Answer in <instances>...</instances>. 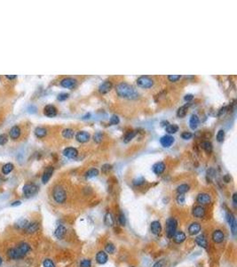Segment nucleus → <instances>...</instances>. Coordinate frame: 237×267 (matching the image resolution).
I'll return each mask as SVG.
<instances>
[{
    "label": "nucleus",
    "instance_id": "obj_20",
    "mask_svg": "<svg viewBox=\"0 0 237 267\" xmlns=\"http://www.w3.org/2000/svg\"><path fill=\"white\" fill-rule=\"evenodd\" d=\"M108 254L105 251H99L96 255V262L99 265H104L108 262Z\"/></svg>",
    "mask_w": 237,
    "mask_h": 267
},
{
    "label": "nucleus",
    "instance_id": "obj_3",
    "mask_svg": "<svg viewBox=\"0 0 237 267\" xmlns=\"http://www.w3.org/2000/svg\"><path fill=\"white\" fill-rule=\"evenodd\" d=\"M178 222L175 218L170 217L166 221V236L169 239H172L174 233L177 231Z\"/></svg>",
    "mask_w": 237,
    "mask_h": 267
},
{
    "label": "nucleus",
    "instance_id": "obj_34",
    "mask_svg": "<svg viewBox=\"0 0 237 267\" xmlns=\"http://www.w3.org/2000/svg\"><path fill=\"white\" fill-rule=\"evenodd\" d=\"M62 136L66 139H71L74 136V130L71 128H65L62 130Z\"/></svg>",
    "mask_w": 237,
    "mask_h": 267
},
{
    "label": "nucleus",
    "instance_id": "obj_10",
    "mask_svg": "<svg viewBox=\"0 0 237 267\" xmlns=\"http://www.w3.org/2000/svg\"><path fill=\"white\" fill-rule=\"evenodd\" d=\"M196 201L201 204V205H207L209 203H210L211 201V198L210 194L206 193V192H202V193H199L197 195V198H196Z\"/></svg>",
    "mask_w": 237,
    "mask_h": 267
},
{
    "label": "nucleus",
    "instance_id": "obj_12",
    "mask_svg": "<svg viewBox=\"0 0 237 267\" xmlns=\"http://www.w3.org/2000/svg\"><path fill=\"white\" fill-rule=\"evenodd\" d=\"M16 249H17V251L19 252V254L20 255V256H21V257H24L25 255H26L27 253H29L31 249H30V246L28 243H26V242H21V243H20V244L18 245V247L16 248Z\"/></svg>",
    "mask_w": 237,
    "mask_h": 267
},
{
    "label": "nucleus",
    "instance_id": "obj_5",
    "mask_svg": "<svg viewBox=\"0 0 237 267\" xmlns=\"http://www.w3.org/2000/svg\"><path fill=\"white\" fill-rule=\"evenodd\" d=\"M22 191H23V194L26 196L27 198H30V197H33L35 194L37 193L38 187L34 183H26L23 186Z\"/></svg>",
    "mask_w": 237,
    "mask_h": 267
},
{
    "label": "nucleus",
    "instance_id": "obj_29",
    "mask_svg": "<svg viewBox=\"0 0 237 267\" xmlns=\"http://www.w3.org/2000/svg\"><path fill=\"white\" fill-rule=\"evenodd\" d=\"M114 223H115V221H114V217H113V215H111V213L106 214V215H105V217H104V224H105L107 226L111 227V226L114 225Z\"/></svg>",
    "mask_w": 237,
    "mask_h": 267
},
{
    "label": "nucleus",
    "instance_id": "obj_37",
    "mask_svg": "<svg viewBox=\"0 0 237 267\" xmlns=\"http://www.w3.org/2000/svg\"><path fill=\"white\" fill-rule=\"evenodd\" d=\"M165 131L168 134H175L179 131V126L176 124H170L166 126L165 127Z\"/></svg>",
    "mask_w": 237,
    "mask_h": 267
},
{
    "label": "nucleus",
    "instance_id": "obj_17",
    "mask_svg": "<svg viewBox=\"0 0 237 267\" xmlns=\"http://www.w3.org/2000/svg\"><path fill=\"white\" fill-rule=\"evenodd\" d=\"M152 169H153V172H154L155 175H157V176L162 175V174L164 172V170H165V164H164V162H162V161L156 162V163L153 166Z\"/></svg>",
    "mask_w": 237,
    "mask_h": 267
},
{
    "label": "nucleus",
    "instance_id": "obj_50",
    "mask_svg": "<svg viewBox=\"0 0 237 267\" xmlns=\"http://www.w3.org/2000/svg\"><path fill=\"white\" fill-rule=\"evenodd\" d=\"M119 121H120V119H119L118 116H117V115H112V117L110 118V120H109L111 125H117Z\"/></svg>",
    "mask_w": 237,
    "mask_h": 267
},
{
    "label": "nucleus",
    "instance_id": "obj_38",
    "mask_svg": "<svg viewBox=\"0 0 237 267\" xmlns=\"http://www.w3.org/2000/svg\"><path fill=\"white\" fill-rule=\"evenodd\" d=\"M105 250H106V252L108 254H114L115 251H116V247H115V245L113 243L108 242L105 246Z\"/></svg>",
    "mask_w": 237,
    "mask_h": 267
},
{
    "label": "nucleus",
    "instance_id": "obj_9",
    "mask_svg": "<svg viewBox=\"0 0 237 267\" xmlns=\"http://www.w3.org/2000/svg\"><path fill=\"white\" fill-rule=\"evenodd\" d=\"M62 154L68 159H75L78 155V151L74 147H67L63 150Z\"/></svg>",
    "mask_w": 237,
    "mask_h": 267
},
{
    "label": "nucleus",
    "instance_id": "obj_53",
    "mask_svg": "<svg viewBox=\"0 0 237 267\" xmlns=\"http://www.w3.org/2000/svg\"><path fill=\"white\" fill-rule=\"evenodd\" d=\"M192 136H193V135H192V133H190V132H183V133L181 134V137H182V139H184V140H189V139L192 138Z\"/></svg>",
    "mask_w": 237,
    "mask_h": 267
},
{
    "label": "nucleus",
    "instance_id": "obj_52",
    "mask_svg": "<svg viewBox=\"0 0 237 267\" xmlns=\"http://www.w3.org/2000/svg\"><path fill=\"white\" fill-rule=\"evenodd\" d=\"M180 78H181L180 75H170V76H168V79H169L170 82H176Z\"/></svg>",
    "mask_w": 237,
    "mask_h": 267
},
{
    "label": "nucleus",
    "instance_id": "obj_13",
    "mask_svg": "<svg viewBox=\"0 0 237 267\" xmlns=\"http://www.w3.org/2000/svg\"><path fill=\"white\" fill-rule=\"evenodd\" d=\"M53 171H54V168L51 166L47 167L45 169V171L43 173V176H42V182H43V183H48V181L50 180V178L51 177V176L53 174Z\"/></svg>",
    "mask_w": 237,
    "mask_h": 267
},
{
    "label": "nucleus",
    "instance_id": "obj_27",
    "mask_svg": "<svg viewBox=\"0 0 237 267\" xmlns=\"http://www.w3.org/2000/svg\"><path fill=\"white\" fill-rule=\"evenodd\" d=\"M7 256H9V258H11V259H13V260H16V259H20V258H22V257L20 256V255L19 254V252L17 251L16 248H15V249L12 248V249H8V251H7Z\"/></svg>",
    "mask_w": 237,
    "mask_h": 267
},
{
    "label": "nucleus",
    "instance_id": "obj_21",
    "mask_svg": "<svg viewBox=\"0 0 237 267\" xmlns=\"http://www.w3.org/2000/svg\"><path fill=\"white\" fill-rule=\"evenodd\" d=\"M112 82L108 81V80H106L104 82H102L101 84L100 85L99 87V92L104 94H107L108 92H109L111 88H112Z\"/></svg>",
    "mask_w": 237,
    "mask_h": 267
},
{
    "label": "nucleus",
    "instance_id": "obj_11",
    "mask_svg": "<svg viewBox=\"0 0 237 267\" xmlns=\"http://www.w3.org/2000/svg\"><path fill=\"white\" fill-rule=\"evenodd\" d=\"M186 234H185L184 231H176V232L174 233L173 237H172V240H173V241H174L176 244H181V243H183V242L186 240Z\"/></svg>",
    "mask_w": 237,
    "mask_h": 267
},
{
    "label": "nucleus",
    "instance_id": "obj_57",
    "mask_svg": "<svg viewBox=\"0 0 237 267\" xmlns=\"http://www.w3.org/2000/svg\"><path fill=\"white\" fill-rule=\"evenodd\" d=\"M232 199H233V203H234V206H235V207H236V205H237V193H236V192H235V193L233 194V197H232Z\"/></svg>",
    "mask_w": 237,
    "mask_h": 267
},
{
    "label": "nucleus",
    "instance_id": "obj_43",
    "mask_svg": "<svg viewBox=\"0 0 237 267\" xmlns=\"http://www.w3.org/2000/svg\"><path fill=\"white\" fill-rule=\"evenodd\" d=\"M225 139V131L223 129H220L217 134V141L219 142H222Z\"/></svg>",
    "mask_w": 237,
    "mask_h": 267
},
{
    "label": "nucleus",
    "instance_id": "obj_23",
    "mask_svg": "<svg viewBox=\"0 0 237 267\" xmlns=\"http://www.w3.org/2000/svg\"><path fill=\"white\" fill-rule=\"evenodd\" d=\"M151 232L154 235H159L162 231V225L159 221H153L150 224Z\"/></svg>",
    "mask_w": 237,
    "mask_h": 267
},
{
    "label": "nucleus",
    "instance_id": "obj_28",
    "mask_svg": "<svg viewBox=\"0 0 237 267\" xmlns=\"http://www.w3.org/2000/svg\"><path fill=\"white\" fill-rule=\"evenodd\" d=\"M47 134V130L46 128L43 127V126H37L35 129V135L37 138H44Z\"/></svg>",
    "mask_w": 237,
    "mask_h": 267
},
{
    "label": "nucleus",
    "instance_id": "obj_54",
    "mask_svg": "<svg viewBox=\"0 0 237 267\" xmlns=\"http://www.w3.org/2000/svg\"><path fill=\"white\" fill-rule=\"evenodd\" d=\"M226 221H227L228 224H230L232 223V221L235 218V217L234 216V215L231 213V212H226Z\"/></svg>",
    "mask_w": 237,
    "mask_h": 267
},
{
    "label": "nucleus",
    "instance_id": "obj_63",
    "mask_svg": "<svg viewBox=\"0 0 237 267\" xmlns=\"http://www.w3.org/2000/svg\"><path fill=\"white\" fill-rule=\"evenodd\" d=\"M0 79H1V78H0Z\"/></svg>",
    "mask_w": 237,
    "mask_h": 267
},
{
    "label": "nucleus",
    "instance_id": "obj_60",
    "mask_svg": "<svg viewBox=\"0 0 237 267\" xmlns=\"http://www.w3.org/2000/svg\"><path fill=\"white\" fill-rule=\"evenodd\" d=\"M226 107H223V108H221V109H220V113H219V115H221L222 113H225V112H226Z\"/></svg>",
    "mask_w": 237,
    "mask_h": 267
},
{
    "label": "nucleus",
    "instance_id": "obj_19",
    "mask_svg": "<svg viewBox=\"0 0 237 267\" xmlns=\"http://www.w3.org/2000/svg\"><path fill=\"white\" fill-rule=\"evenodd\" d=\"M44 114L49 118L55 117L57 115V109H56V107L51 105V104H48L44 108Z\"/></svg>",
    "mask_w": 237,
    "mask_h": 267
},
{
    "label": "nucleus",
    "instance_id": "obj_62",
    "mask_svg": "<svg viewBox=\"0 0 237 267\" xmlns=\"http://www.w3.org/2000/svg\"><path fill=\"white\" fill-rule=\"evenodd\" d=\"M2 262H3V260H2V258H1V256H0V265H2Z\"/></svg>",
    "mask_w": 237,
    "mask_h": 267
},
{
    "label": "nucleus",
    "instance_id": "obj_2",
    "mask_svg": "<svg viewBox=\"0 0 237 267\" xmlns=\"http://www.w3.org/2000/svg\"><path fill=\"white\" fill-rule=\"evenodd\" d=\"M52 198L53 199L59 203V204H62L66 201L67 199V193L66 191L63 189V187H61V185H57L53 188L52 190Z\"/></svg>",
    "mask_w": 237,
    "mask_h": 267
},
{
    "label": "nucleus",
    "instance_id": "obj_7",
    "mask_svg": "<svg viewBox=\"0 0 237 267\" xmlns=\"http://www.w3.org/2000/svg\"><path fill=\"white\" fill-rule=\"evenodd\" d=\"M20 135H21V128L17 125L12 126L11 129L9 130V136L14 141L18 140L20 137Z\"/></svg>",
    "mask_w": 237,
    "mask_h": 267
},
{
    "label": "nucleus",
    "instance_id": "obj_64",
    "mask_svg": "<svg viewBox=\"0 0 237 267\" xmlns=\"http://www.w3.org/2000/svg\"><path fill=\"white\" fill-rule=\"evenodd\" d=\"M132 267H134V266H132Z\"/></svg>",
    "mask_w": 237,
    "mask_h": 267
},
{
    "label": "nucleus",
    "instance_id": "obj_49",
    "mask_svg": "<svg viewBox=\"0 0 237 267\" xmlns=\"http://www.w3.org/2000/svg\"><path fill=\"white\" fill-rule=\"evenodd\" d=\"M68 96H69V94H67V93H61V94H58V96H57V99H58L59 101L62 102V101H65V100H67V99L68 98Z\"/></svg>",
    "mask_w": 237,
    "mask_h": 267
},
{
    "label": "nucleus",
    "instance_id": "obj_33",
    "mask_svg": "<svg viewBox=\"0 0 237 267\" xmlns=\"http://www.w3.org/2000/svg\"><path fill=\"white\" fill-rule=\"evenodd\" d=\"M189 185L188 184H186V183H184V184H180V185H179L178 187H177V192L179 193V194H185L186 192H187L188 191H189Z\"/></svg>",
    "mask_w": 237,
    "mask_h": 267
},
{
    "label": "nucleus",
    "instance_id": "obj_58",
    "mask_svg": "<svg viewBox=\"0 0 237 267\" xmlns=\"http://www.w3.org/2000/svg\"><path fill=\"white\" fill-rule=\"evenodd\" d=\"M223 180H224V182H226V183H229V182L231 181V177H230L229 175H225V176H223Z\"/></svg>",
    "mask_w": 237,
    "mask_h": 267
},
{
    "label": "nucleus",
    "instance_id": "obj_51",
    "mask_svg": "<svg viewBox=\"0 0 237 267\" xmlns=\"http://www.w3.org/2000/svg\"><path fill=\"white\" fill-rule=\"evenodd\" d=\"M177 202L179 203V204H184L185 203V201H186V198H185V195L184 194H179V195L177 196Z\"/></svg>",
    "mask_w": 237,
    "mask_h": 267
},
{
    "label": "nucleus",
    "instance_id": "obj_55",
    "mask_svg": "<svg viewBox=\"0 0 237 267\" xmlns=\"http://www.w3.org/2000/svg\"><path fill=\"white\" fill-rule=\"evenodd\" d=\"M111 168H112V166L111 165H109V164H104L102 166L101 170L103 173H108L109 170H111Z\"/></svg>",
    "mask_w": 237,
    "mask_h": 267
},
{
    "label": "nucleus",
    "instance_id": "obj_22",
    "mask_svg": "<svg viewBox=\"0 0 237 267\" xmlns=\"http://www.w3.org/2000/svg\"><path fill=\"white\" fill-rule=\"evenodd\" d=\"M66 233H67V229L64 225H59L54 231L55 237L59 240H62L65 237Z\"/></svg>",
    "mask_w": 237,
    "mask_h": 267
},
{
    "label": "nucleus",
    "instance_id": "obj_39",
    "mask_svg": "<svg viewBox=\"0 0 237 267\" xmlns=\"http://www.w3.org/2000/svg\"><path fill=\"white\" fill-rule=\"evenodd\" d=\"M202 147L203 148V150H204L206 152H208V153L211 152V151H212V144H211V142H209V141L203 142V143H202Z\"/></svg>",
    "mask_w": 237,
    "mask_h": 267
},
{
    "label": "nucleus",
    "instance_id": "obj_25",
    "mask_svg": "<svg viewBox=\"0 0 237 267\" xmlns=\"http://www.w3.org/2000/svg\"><path fill=\"white\" fill-rule=\"evenodd\" d=\"M38 229H39V224L34 222V223H30L24 230L27 233L32 234V233H35L36 231H38Z\"/></svg>",
    "mask_w": 237,
    "mask_h": 267
},
{
    "label": "nucleus",
    "instance_id": "obj_59",
    "mask_svg": "<svg viewBox=\"0 0 237 267\" xmlns=\"http://www.w3.org/2000/svg\"><path fill=\"white\" fill-rule=\"evenodd\" d=\"M5 78H8V79H14V78H16V76H15V75H12V76H10V75H6Z\"/></svg>",
    "mask_w": 237,
    "mask_h": 267
},
{
    "label": "nucleus",
    "instance_id": "obj_35",
    "mask_svg": "<svg viewBox=\"0 0 237 267\" xmlns=\"http://www.w3.org/2000/svg\"><path fill=\"white\" fill-rule=\"evenodd\" d=\"M136 135H137V132L136 131H129V132H127L126 135L123 137V142H125V143L129 142L131 140H133L135 137Z\"/></svg>",
    "mask_w": 237,
    "mask_h": 267
},
{
    "label": "nucleus",
    "instance_id": "obj_36",
    "mask_svg": "<svg viewBox=\"0 0 237 267\" xmlns=\"http://www.w3.org/2000/svg\"><path fill=\"white\" fill-rule=\"evenodd\" d=\"M29 224L30 223H29L28 220H26V219H20L17 223L15 224V227L18 228V229H25L28 226Z\"/></svg>",
    "mask_w": 237,
    "mask_h": 267
},
{
    "label": "nucleus",
    "instance_id": "obj_40",
    "mask_svg": "<svg viewBox=\"0 0 237 267\" xmlns=\"http://www.w3.org/2000/svg\"><path fill=\"white\" fill-rule=\"evenodd\" d=\"M102 139H103V135H102L101 132H97V133L94 134V135H93L94 142H97V143H100L102 141Z\"/></svg>",
    "mask_w": 237,
    "mask_h": 267
},
{
    "label": "nucleus",
    "instance_id": "obj_45",
    "mask_svg": "<svg viewBox=\"0 0 237 267\" xmlns=\"http://www.w3.org/2000/svg\"><path fill=\"white\" fill-rule=\"evenodd\" d=\"M133 184L135 185V186H140V185H142V184H144L145 183V179L143 177H139V178H136L133 180Z\"/></svg>",
    "mask_w": 237,
    "mask_h": 267
},
{
    "label": "nucleus",
    "instance_id": "obj_56",
    "mask_svg": "<svg viewBox=\"0 0 237 267\" xmlns=\"http://www.w3.org/2000/svg\"><path fill=\"white\" fill-rule=\"evenodd\" d=\"M193 98H194V95H193V94H186V95H185V97H184L185 101H186V102H190L191 100H193Z\"/></svg>",
    "mask_w": 237,
    "mask_h": 267
},
{
    "label": "nucleus",
    "instance_id": "obj_48",
    "mask_svg": "<svg viewBox=\"0 0 237 267\" xmlns=\"http://www.w3.org/2000/svg\"><path fill=\"white\" fill-rule=\"evenodd\" d=\"M8 141V135L6 134L0 135V145H5Z\"/></svg>",
    "mask_w": 237,
    "mask_h": 267
},
{
    "label": "nucleus",
    "instance_id": "obj_24",
    "mask_svg": "<svg viewBox=\"0 0 237 267\" xmlns=\"http://www.w3.org/2000/svg\"><path fill=\"white\" fill-rule=\"evenodd\" d=\"M195 243H196L199 247H201V248H203V249H207L208 241H207L206 237H205L203 234H201V235H199V236H197V237L195 238Z\"/></svg>",
    "mask_w": 237,
    "mask_h": 267
},
{
    "label": "nucleus",
    "instance_id": "obj_26",
    "mask_svg": "<svg viewBox=\"0 0 237 267\" xmlns=\"http://www.w3.org/2000/svg\"><path fill=\"white\" fill-rule=\"evenodd\" d=\"M198 124H199V118L197 115L195 114H193L191 117H190V119H189V126L191 129L195 130L196 129V127L198 126Z\"/></svg>",
    "mask_w": 237,
    "mask_h": 267
},
{
    "label": "nucleus",
    "instance_id": "obj_15",
    "mask_svg": "<svg viewBox=\"0 0 237 267\" xmlns=\"http://www.w3.org/2000/svg\"><path fill=\"white\" fill-rule=\"evenodd\" d=\"M201 229H202L201 224L197 222H194L188 227V233L192 236H195V235H197L201 231Z\"/></svg>",
    "mask_w": 237,
    "mask_h": 267
},
{
    "label": "nucleus",
    "instance_id": "obj_4",
    "mask_svg": "<svg viewBox=\"0 0 237 267\" xmlns=\"http://www.w3.org/2000/svg\"><path fill=\"white\" fill-rule=\"evenodd\" d=\"M136 83H137L138 87H139L141 88H150L154 85V80L150 77L143 75V76H140L139 78H138V79L136 80Z\"/></svg>",
    "mask_w": 237,
    "mask_h": 267
},
{
    "label": "nucleus",
    "instance_id": "obj_8",
    "mask_svg": "<svg viewBox=\"0 0 237 267\" xmlns=\"http://www.w3.org/2000/svg\"><path fill=\"white\" fill-rule=\"evenodd\" d=\"M211 238H212V240L215 243L220 244V243H222L224 241V240H225V234H224V232L221 231V230H215V231L212 232Z\"/></svg>",
    "mask_w": 237,
    "mask_h": 267
},
{
    "label": "nucleus",
    "instance_id": "obj_18",
    "mask_svg": "<svg viewBox=\"0 0 237 267\" xmlns=\"http://www.w3.org/2000/svg\"><path fill=\"white\" fill-rule=\"evenodd\" d=\"M76 139L77 142H81V143L88 142L90 139V134L86 131H79L76 135Z\"/></svg>",
    "mask_w": 237,
    "mask_h": 267
},
{
    "label": "nucleus",
    "instance_id": "obj_47",
    "mask_svg": "<svg viewBox=\"0 0 237 267\" xmlns=\"http://www.w3.org/2000/svg\"><path fill=\"white\" fill-rule=\"evenodd\" d=\"M80 267H92V261L90 259H83L80 262Z\"/></svg>",
    "mask_w": 237,
    "mask_h": 267
},
{
    "label": "nucleus",
    "instance_id": "obj_42",
    "mask_svg": "<svg viewBox=\"0 0 237 267\" xmlns=\"http://www.w3.org/2000/svg\"><path fill=\"white\" fill-rule=\"evenodd\" d=\"M229 226H230V228H231L232 233H233L234 235H235V234H236V231H237V222H236V219H235H235L232 221V223L229 224Z\"/></svg>",
    "mask_w": 237,
    "mask_h": 267
},
{
    "label": "nucleus",
    "instance_id": "obj_32",
    "mask_svg": "<svg viewBox=\"0 0 237 267\" xmlns=\"http://www.w3.org/2000/svg\"><path fill=\"white\" fill-rule=\"evenodd\" d=\"M14 167V165L12 163H7V164L4 165L2 167V173L4 175H8V174H10L13 171Z\"/></svg>",
    "mask_w": 237,
    "mask_h": 267
},
{
    "label": "nucleus",
    "instance_id": "obj_31",
    "mask_svg": "<svg viewBox=\"0 0 237 267\" xmlns=\"http://www.w3.org/2000/svg\"><path fill=\"white\" fill-rule=\"evenodd\" d=\"M188 106H189V103H188V104L186 103V105H183V106H181L180 108H179V110H178V111H177V116H178L179 118H184V117L186 115Z\"/></svg>",
    "mask_w": 237,
    "mask_h": 267
},
{
    "label": "nucleus",
    "instance_id": "obj_61",
    "mask_svg": "<svg viewBox=\"0 0 237 267\" xmlns=\"http://www.w3.org/2000/svg\"><path fill=\"white\" fill-rule=\"evenodd\" d=\"M20 200H17V201H14V202H13L12 203V206H19V205H20Z\"/></svg>",
    "mask_w": 237,
    "mask_h": 267
},
{
    "label": "nucleus",
    "instance_id": "obj_46",
    "mask_svg": "<svg viewBox=\"0 0 237 267\" xmlns=\"http://www.w3.org/2000/svg\"><path fill=\"white\" fill-rule=\"evenodd\" d=\"M43 266L44 267H55V265H54V263H53V261H52V260L49 259V258H47V259L44 260V262H43Z\"/></svg>",
    "mask_w": 237,
    "mask_h": 267
},
{
    "label": "nucleus",
    "instance_id": "obj_6",
    "mask_svg": "<svg viewBox=\"0 0 237 267\" xmlns=\"http://www.w3.org/2000/svg\"><path fill=\"white\" fill-rule=\"evenodd\" d=\"M77 84V80L73 78H65L61 80V86L65 88H74Z\"/></svg>",
    "mask_w": 237,
    "mask_h": 267
},
{
    "label": "nucleus",
    "instance_id": "obj_41",
    "mask_svg": "<svg viewBox=\"0 0 237 267\" xmlns=\"http://www.w3.org/2000/svg\"><path fill=\"white\" fill-rule=\"evenodd\" d=\"M119 223L122 226H124L126 224V217H125V215L123 213L122 211L119 214V217H118Z\"/></svg>",
    "mask_w": 237,
    "mask_h": 267
},
{
    "label": "nucleus",
    "instance_id": "obj_16",
    "mask_svg": "<svg viewBox=\"0 0 237 267\" xmlns=\"http://www.w3.org/2000/svg\"><path fill=\"white\" fill-rule=\"evenodd\" d=\"M205 213H206L205 208H203V206H201V205L195 206L193 208V211H192L193 215L195 218H203V217H204V215H205Z\"/></svg>",
    "mask_w": 237,
    "mask_h": 267
},
{
    "label": "nucleus",
    "instance_id": "obj_44",
    "mask_svg": "<svg viewBox=\"0 0 237 267\" xmlns=\"http://www.w3.org/2000/svg\"><path fill=\"white\" fill-rule=\"evenodd\" d=\"M166 265H167L166 260L165 259H161V260L157 261L156 263H154L153 267H166Z\"/></svg>",
    "mask_w": 237,
    "mask_h": 267
},
{
    "label": "nucleus",
    "instance_id": "obj_14",
    "mask_svg": "<svg viewBox=\"0 0 237 267\" xmlns=\"http://www.w3.org/2000/svg\"><path fill=\"white\" fill-rule=\"evenodd\" d=\"M160 142H161V144H162L163 147L169 148V147H170L172 145V143L174 142V138H173V136H171L170 135H164V136L161 137Z\"/></svg>",
    "mask_w": 237,
    "mask_h": 267
},
{
    "label": "nucleus",
    "instance_id": "obj_30",
    "mask_svg": "<svg viewBox=\"0 0 237 267\" xmlns=\"http://www.w3.org/2000/svg\"><path fill=\"white\" fill-rule=\"evenodd\" d=\"M98 175H99V170H98L97 168L93 167V168H91V169H89L88 171H86L85 176L86 179H91V178H93L95 177V176H97Z\"/></svg>",
    "mask_w": 237,
    "mask_h": 267
},
{
    "label": "nucleus",
    "instance_id": "obj_1",
    "mask_svg": "<svg viewBox=\"0 0 237 267\" xmlns=\"http://www.w3.org/2000/svg\"><path fill=\"white\" fill-rule=\"evenodd\" d=\"M116 92L118 94V96L128 99V100H135L139 98V93L136 91V89L130 84L125 82H121L116 87Z\"/></svg>",
    "mask_w": 237,
    "mask_h": 267
}]
</instances>
